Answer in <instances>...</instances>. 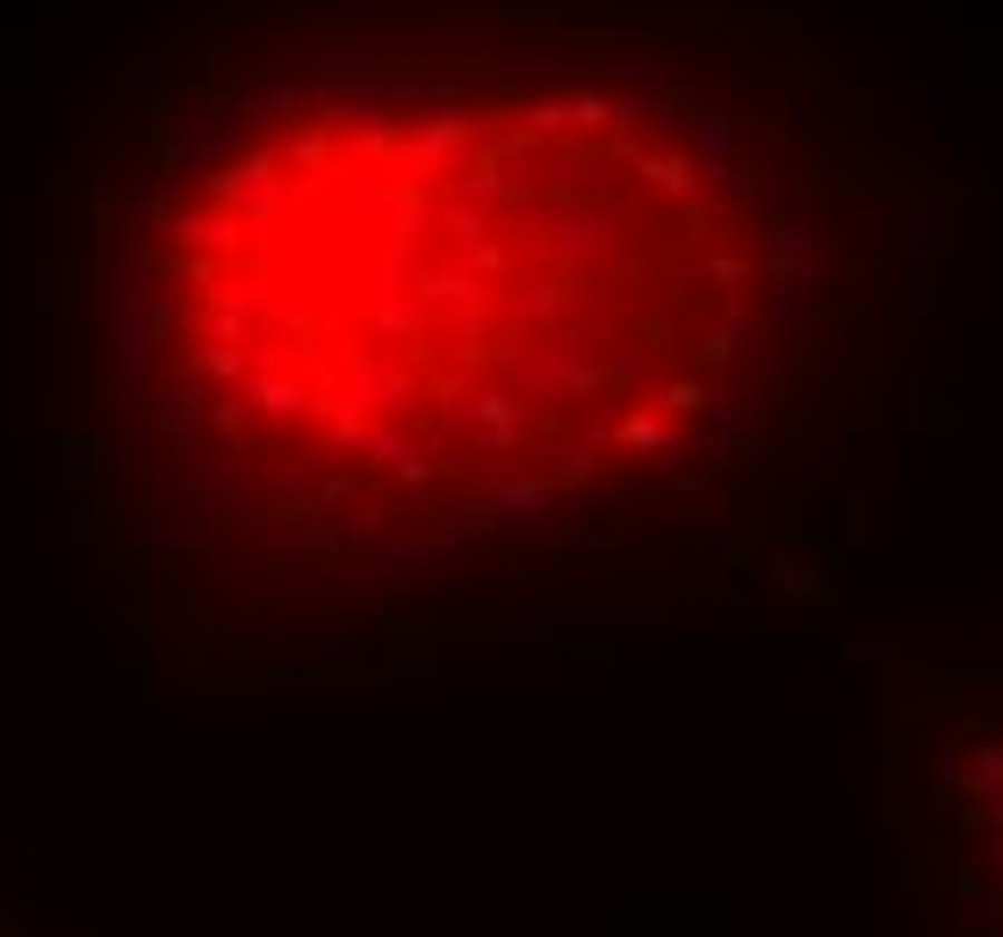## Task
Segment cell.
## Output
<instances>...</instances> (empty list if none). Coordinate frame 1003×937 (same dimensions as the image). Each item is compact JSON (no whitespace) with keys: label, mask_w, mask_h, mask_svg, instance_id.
Masks as SVG:
<instances>
[{"label":"cell","mask_w":1003,"mask_h":937,"mask_svg":"<svg viewBox=\"0 0 1003 937\" xmlns=\"http://www.w3.org/2000/svg\"><path fill=\"white\" fill-rule=\"evenodd\" d=\"M203 238L238 274L210 361L267 448L390 490L564 484L686 440L737 361L743 267L715 180L577 116L303 137Z\"/></svg>","instance_id":"obj_1"}]
</instances>
